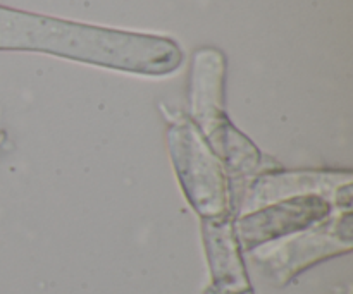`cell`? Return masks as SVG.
<instances>
[{"mask_svg":"<svg viewBox=\"0 0 353 294\" xmlns=\"http://www.w3.org/2000/svg\"><path fill=\"white\" fill-rule=\"evenodd\" d=\"M224 62L216 48H202L193 57L192 71V120L212 147L226 126L224 112Z\"/></svg>","mask_w":353,"mask_h":294,"instance_id":"277c9868","label":"cell"},{"mask_svg":"<svg viewBox=\"0 0 353 294\" xmlns=\"http://www.w3.org/2000/svg\"><path fill=\"white\" fill-rule=\"evenodd\" d=\"M168 147L179 185L193 210L203 220L230 216L233 209L230 179L223 162L192 119L171 124Z\"/></svg>","mask_w":353,"mask_h":294,"instance_id":"7a4b0ae2","label":"cell"},{"mask_svg":"<svg viewBox=\"0 0 353 294\" xmlns=\"http://www.w3.org/2000/svg\"><path fill=\"white\" fill-rule=\"evenodd\" d=\"M241 294H243V293H241ZM245 294H252V293H250V291H247V293H245Z\"/></svg>","mask_w":353,"mask_h":294,"instance_id":"ba28073f","label":"cell"},{"mask_svg":"<svg viewBox=\"0 0 353 294\" xmlns=\"http://www.w3.org/2000/svg\"><path fill=\"white\" fill-rule=\"evenodd\" d=\"M333 203L321 195H300L265 205L238 220V233L247 250L323 222Z\"/></svg>","mask_w":353,"mask_h":294,"instance_id":"3957f363","label":"cell"},{"mask_svg":"<svg viewBox=\"0 0 353 294\" xmlns=\"http://www.w3.org/2000/svg\"><path fill=\"white\" fill-rule=\"evenodd\" d=\"M203 238L217 291H248L240 246L231 216L203 220Z\"/></svg>","mask_w":353,"mask_h":294,"instance_id":"8992f818","label":"cell"},{"mask_svg":"<svg viewBox=\"0 0 353 294\" xmlns=\"http://www.w3.org/2000/svg\"><path fill=\"white\" fill-rule=\"evenodd\" d=\"M223 162L230 185L233 181H243L261 167V154L245 134H241L231 123L221 131L216 143L210 147Z\"/></svg>","mask_w":353,"mask_h":294,"instance_id":"52a82bcc","label":"cell"},{"mask_svg":"<svg viewBox=\"0 0 353 294\" xmlns=\"http://www.w3.org/2000/svg\"><path fill=\"white\" fill-rule=\"evenodd\" d=\"M0 50H33L147 76L178 71L183 52L174 40L88 26L0 7Z\"/></svg>","mask_w":353,"mask_h":294,"instance_id":"6da1fadb","label":"cell"},{"mask_svg":"<svg viewBox=\"0 0 353 294\" xmlns=\"http://www.w3.org/2000/svg\"><path fill=\"white\" fill-rule=\"evenodd\" d=\"M347 182H352L350 172H268L255 179L243 202L248 210H257L300 195H321L331 200Z\"/></svg>","mask_w":353,"mask_h":294,"instance_id":"5b68a950","label":"cell"}]
</instances>
